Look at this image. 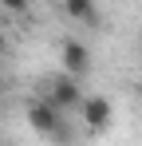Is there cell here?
Segmentation results:
<instances>
[{
  "mask_svg": "<svg viewBox=\"0 0 142 146\" xmlns=\"http://www.w3.org/2000/svg\"><path fill=\"white\" fill-rule=\"evenodd\" d=\"M24 115H28V126H32L36 134H44L51 142H67V119H63V111H59L51 99H44V95L28 99Z\"/></svg>",
  "mask_w": 142,
  "mask_h": 146,
  "instance_id": "1",
  "label": "cell"
},
{
  "mask_svg": "<svg viewBox=\"0 0 142 146\" xmlns=\"http://www.w3.org/2000/svg\"><path fill=\"white\" fill-rule=\"evenodd\" d=\"M79 83H83V79H75V75L63 71V75H51V79H44V83H40V95L51 99V103H55V107L67 115V111H79V103L87 99Z\"/></svg>",
  "mask_w": 142,
  "mask_h": 146,
  "instance_id": "2",
  "label": "cell"
},
{
  "mask_svg": "<svg viewBox=\"0 0 142 146\" xmlns=\"http://www.w3.org/2000/svg\"><path fill=\"white\" fill-rule=\"evenodd\" d=\"M75 115L83 119V126H87L91 134H103V130L111 126V119H115V107H111V99H107V95H87L83 103H79Z\"/></svg>",
  "mask_w": 142,
  "mask_h": 146,
  "instance_id": "3",
  "label": "cell"
},
{
  "mask_svg": "<svg viewBox=\"0 0 142 146\" xmlns=\"http://www.w3.org/2000/svg\"><path fill=\"white\" fill-rule=\"evenodd\" d=\"M59 63H63V71H67V75L87 79V71H91V48L79 44L75 36H67V40L59 44Z\"/></svg>",
  "mask_w": 142,
  "mask_h": 146,
  "instance_id": "4",
  "label": "cell"
},
{
  "mask_svg": "<svg viewBox=\"0 0 142 146\" xmlns=\"http://www.w3.org/2000/svg\"><path fill=\"white\" fill-rule=\"evenodd\" d=\"M63 12H67V20H75V24L99 28V4L95 0H63Z\"/></svg>",
  "mask_w": 142,
  "mask_h": 146,
  "instance_id": "5",
  "label": "cell"
},
{
  "mask_svg": "<svg viewBox=\"0 0 142 146\" xmlns=\"http://www.w3.org/2000/svg\"><path fill=\"white\" fill-rule=\"evenodd\" d=\"M4 4V12H12V16H24L28 8H32V0H0Z\"/></svg>",
  "mask_w": 142,
  "mask_h": 146,
  "instance_id": "6",
  "label": "cell"
},
{
  "mask_svg": "<svg viewBox=\"0 0 142 146\" xmlns=\"http://www.w3.org/2000/svg\"><path fill=\"white\" fill-rule=\"evenodd\" d=\"M4 48H8V40H4V32H0V55H4Z\"/></svg>",
  "mask_w": 142,
  "mask_h": 146,
  "instance_id": "7",
  "label": "cell"
},
{
  "mask_svg": "<svg viewBox=\"0 0 142 146\" xmlns=\"http://www.w3.org/2000/svg\"><path fill=\"white\" fill-rule=\"evenodd\" d=\"M0 87H4V67H0Z\"/></svg>",
  "mask_w": 142,
  "mask_h": 146,
  "instance_id": "8",
  "label": "cell"
},
{
  "mask_svg": "<svg viewBox=\"0 0 142 146\" xmlns=\"http://www.w3.org/2000/svg\"><path fill=\"white\" fill-rule=\"evenodd\" d=\"M0 12H4V4H0Z\"/></svg>",
  "mask_w": 142,
  "mask_h": 146,
  "instance_id": "9",
  "label": "cell"
},
{
  "mask_svg": "<svg viewBox=\"0 0 142 146\" xmlns=\"http://www.w3.org/2000/svg\"><path fill=\"white\" fill-rule=\"evenodd\" d=\"M138 55H142V48H138Z\"/></svg>",
  "mask_w": 142,
  "mask_h": 146,
  "instance_id": "10",
  "label": "cell"
}]
</instances>
